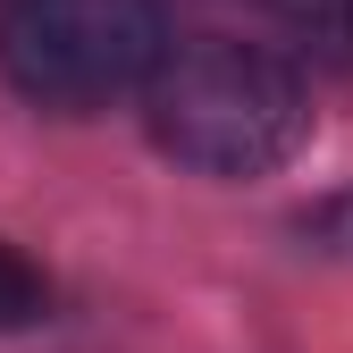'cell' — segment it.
Masks as SVG:
<instances>
[{
  "label": "cell",
  "instance_id": "obj_6",
  "mask_svg": "<svg viewBox=\"0 0 353 353\" xmlns=\"http://www.w3.org/2000/svg\"><path fill=\"white\" fill-rule=\"evenodd\" d=\"M160 9L176 17V9H210V17H228V9H270V0H160Z\"/></svg>",
  "mask_w": 353,
  "mask_h": 353
},
{
  "label": "cell",
  "instance_id": "obj_3",
  "mask_svg": "<svg viewBox=\"0 0 353 353\" xmlns=\"http://www.w3.org/2000/svg\"><path fill=\"white\" fill-rule=\"evenodd\" d=\"M270 17L320 68H353V0H270Z\"/></svg>",
  "mask_w": 353,
  "mask_h": 353
},
{
  "label": "cell",
  "instance_id": "obj_1",
  "mask_svg": "<svg viewBox=\"0 0 353 353\" xmlns=\"http://www.w3.org/2000/svg\"><path fill=\"white\" fill-rule=\"evenodd\" d=\"M143 126L168 160H185L202 176H270L312 135V93L261 42L185 34L168 42L160 76L143 84Z\"/></svg>",
  "mask_w": 353,
  "mask_h": 353
},
{
  "label": "cell",
  "instance_id": "obj_4",
  "mask_svg": "<svg viewBox=\"0 0 353 353\" xmlns=\"http://www.w3.org/2000/svg\"><path fill=\"white\" fill-rule=\"evenodd\" d=\"M51 312V286H42V270H26V261L0 244V328H26Z\"/></svg>",
  "mask_w": 353,
  "mask_h": 353
},
{
  "label": "cell",
  "instance_id": "obj_5",
  "mask_svg": "<svg viewBox=\"0 0 353 353\" xmlns=\"http://www.w3.org/2000/svg\"><path fill=\"white\" fill-rule=\"evenodd\" d=\"M294 228H303V244H320V252H353V185L328 194V202H312Z\"/></svg>",
  "mask_w": 353,
  "mask_h": 353
},
{
  "label": "cell",
  "instance_id": "obj_2",
  "mask_svg": "<svg viewBox=\"0 0 353 353\" xmlns=\"http://www.w3.org/2000/svg\"><path fill=\"white\" fill-rule=\"evenodd\" d=\"M168 9L160 0H9L0 76L42 110H110L160 76Z\"/></svg>",
  "mask_w": 353,
  "mask_h": 353
}]
</instances>
